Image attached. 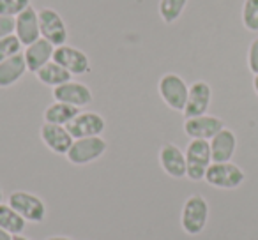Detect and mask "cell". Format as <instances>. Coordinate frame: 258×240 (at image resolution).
I'll list each match as a JSON object with an SVG mask.
<instances>
[{
    "label": "cell",
    "mask_w": 258,
    "mask_h": 240,
    "mask_svg": "<svg viewBox=\"0 0 258 240\" xmlns=\"http://www.w3.org/2000/svg\"><path fill=\"white\" fill-rule=\"evenodd\" d=\"M209 221V203L204 196L193 194L182 205L180 212V226L187 235L195 236L204 231Z\"/></svg>",
    "instance_id": "obj_1"
},
{
    "label": "cell",
    "mask_w": 258,
    "mask_h": 240,
    "mask_svg": "<svg viewBox=\"0 0 258 240\" xmlns=\"http://www.w3.org/2000/svg\"><path fill=\"white\" fill-rule=\"evenodd\" d=\"M184 154H186L187 166L186 177L189 180H193V182L204 180L209 166L212 165L211 143L207 140H191Z\"/></svg>",
    "instance_id": "obj_2"
},
{
    "label": "cell",
    "mask_w": 258,
    "mask_h": 240,
    "mask_svg": "<svg viewBox=\"0 0 258 240\" xmlns=\"http://www.w3.org/2000/svg\"><path fill=\"white\" fill-rule=\"evenodd\" d=\"M158 90L166 106L175 111H184L187 103V94H189V87L184 82V78H180L175 72H166L159 79Z\"/></svg>",
    "instance_id": "obj_3"
},
{
    "label": "cell",
    "mask_w": 258,
    "mask_h": 240,
    "mask_svg": "<svg viewBox=\"0 0 258 240\" xmlns=\"http://www.w3.org/2000/svg\"><path fill=\"white\" fill-rule=\"evenodd\" d=\"M108 143L101 136H92V138H78L73 141L71 148L66 154L68 161L75 166H85L90 163L97 161L99 157H103V154L106 152Z\"/></svg>",
    "instance_id": "obj_4"
},
{
    "label": "cell",
    "mask_w": 258,
    "mask_h": 240,
    "mask_svg": "<svg viewBox=\"0 0 258 240\" xmlns=\"http://www.w3.org/2000/svg\"><path fill=\"white\" fill-rule=\"evenodd\" d=\"M205 182L218 189H237L246 180V173L233 163H212L205 173Z\"/></svg>",
    "instance_id": "obj_5"
},
{
    "label": "cell",
    "mask_w": 258,
    "mask_h": 240,
    "mask_svg": "<svg viewBox=\"0 0 258 240\" xmlns=\"http://www.w3.org/2000/svg\"><path fill=\"white\" fill-rule=\"evenodd\" d=\"M9 205L25 219L27 222L39 224L46 219V205L39 196L27 191H15L9 196Z\"/></svg>",
    "instance_id": "obj_6"
},
{
    "label": "cell",
    "mask_w": 258,
    "mask_h": 240,
    "mask_svg": "<svg viewBox=\"0 0 258 240\" xmlns=\"http://www.w3.org/2000/svg\"><path fill=\"white\" fill-rule=\"evenodd\" d=\"M37 13H39L41 37L46 39L48 43H51L55 48L62 46V44H68L69 29H68V25H66L64 18L51 8H43Z\"/></svg>",
    "instance_id": "obj_7"
},
{
    "label": "cell",
    "mask_w": 258,
    "mask_h": 240,
    "mask_svg": "<svg viewBox=\"0 0 258 240\" xmlns=\"http://www.w3.org/2000/svg\"><path fill=\"white\" fill-rule=\"evenodd\" d=\"M53 60L68 69L73 76H82L90 72V58L85 51L71 46V44H62L57 46L53 51Z\"/></svg>",
    "instance_id": "obj_8"
},
{
    "label": "cell",
    "mask_w": 258,
    "mask_h": 240,
    "mask_svg": "<svg viewBox=\"0 0 258 240\" xmlns=\"http://www.w3.org/2000/svg\"><path fill=\"white\" fill-rule=\"evenodd\" d=\"M66 127L71 133V136L78 140V138L101 136L104 127H106V122L96 111H80Z\"/></svg>",
    "instance_id": "obj_9"
},
{
    "label": "cell",
    "mask_w": 258,
    "mask_h": 240,
    "mask_svg": "<svg viewBox=\"0 0 258 240\" xmlns=\"http://www.w3.org/2000/svg\"><path fill=\"white\" fill-rule=\"evenodd\" d=\"M221 129H225V122L214 115H200V117L186 118L184 122V133L191 140H207L211 141Z\"/></svg>",
    "instance_id": "obj_10"
},
{
    "label": "cell",
    "mask_w": 258,
    "mask_h": 240,
    "mask_svg": "<svg viewBox=\"0 0 258 240\" xmlns=\"http://www.w3.org/2000/svg\"><path fill=\"white\" fill-rule=\"evenodd\" d=\"M212 101V89L207 82H195L193 85H189V94H187V103L184 108V117L191 118V117H200L205 115L211 106Z\"/></svg>",
    "instance_id": "obj_11"
},
{
    "label": "cell",
    "mask_w": 258,
    "mask_h": 240,
    "mask_svg": "<svg viewBox=\"0 0 258 240\" xmlns=\"http://www.w3.org/2000/svg\"><path fill=\"white\" fill-rule=\"evenodd\" d=\"M15 36L20 39L23 46L36 43L41 39V29H39V13L29 6L23 13H20L15 18Z\"/></svg>",
    "instance_id": "obj_12"
},
{
    "label": "cell",
    "mask_w": 258,
    "mask_h": 240,
    "mask_svg": "<svg viewBox=\"0 0 258 240\" xmlns=\"http://www.w3.org/2000/svg\"><path fill=\"white\" fill-rule=\"evenodd\" d=\"M41 141L50 148L55 154L66 155L71 148L75 138L71 136V133L68 131L66 126H57V124H48L44 122L39 129Z\"/></svg>",
    "instance_id": "obj_13"
},
{
    "label": "cell",
    "mask_w": 258,
    "mask_h": 240,
    "mask_svg": "<svg viewBox=\"0 0 258 240\" xmlns=\"http://www.w3.org/2000/svg\"><path fill=\"white\" fill-rule=\"evenodd\" d=\"M53 99L60 103L71 104L76 108H85L92 103V92L85 83L80 82H68L60 87L53 89Z\"/></svg>",
    "instance_id": "obj_14"
},
{
    "label": "cell",
    "mask_w": 258,
    "mask_h": 240,
    "mask_svg": "<svg viewBox=\"0 0 258 240\" xmlns=\"http://www.w3.org/2000/svg\"><path fill=\"white\" fill-rule=\"evenodd\" d=\"M159 165L172 179H182L187 173L186 154L175 143H165L159 150Z\"/></svg>",
    "instance_id": "obj_15"
},
{
    "label": "cell",
    "mask_w": 258,
    "mask_h": 240,
    "mask_svg": "<svg viewBox=\"0 0 258 240\" xmlns=\"http://www.w3.org/2000/svg\"><path fill=\"white\" fill-rule=\"evenodd\" d=\"M53 51H55V46L51 43H48L46 39H43V37L37 39L36 43L25 46L23 57H25V62H27V69L36 74L43 65H46L48 62L53 60Z\"/></svg>",
    "instance_id": "obj_16"
},
{
    "label": "cell",
    "mask_w": 258,
    "mask_h": 240,
    "mask_svg": "<svg viewBox=\"0 0 258 240\" xmlns=\"http://www.w3.org/2000/svg\"><path fill=\"white\" fill-rule=\"evenodd\" d=\"M212 163H228L237 148V136L232 129H221L211 141Z\"/></svg>",
    "instance_id": "obj_17"
},
{
    "label": "cell",
    "mask_w": 258,
    "mask_h": 240,
    "mask_svg": "<svg viewBox=\"0 0 258 240\" xmlns=\"http://www.w3.org/2000/svg\"><path fill=\"white\" fill-rule=\"evenodd\" d=\"M27 71L29 69H27L23 53H18L15 57L8 58V60L0 62V89H8V87L18 83L25 76Z\"/></svg>",
    "instance_id": "obj_18"
},
{
    "label": "cell",
    "mask_w": 258,
    "mask_h": 240,
    "mask_svg": "<svg viewBox=\"0 0 258 240\" xmlns=\"http://www.w3.org/2000/svg\"><path fill=\"white\" fill-rule=\"evenodd\" d=\"M36 76L43 85H48V87H51V89L60 87L73 79L71 72H69L68 69L62 67L60 64H57L55 60H51V62H48L46 65H43V67L36 72Z\"/></svg>",
    "instance_id": "obj_19"
},
{
    "label": "cell",
    "mask_w": 258,
    "mask_h": 240,
    "mask_svg": "<svg viewBox=\"0 0 258 240\" xmlns=\"http://www.w3.org/2000/svg\"><path fill=\"white\" fill-rule=\"evenodd\" d=\"M78 113H80V108L60 103V101H55L53 104H50L44 110V122L57 124V126H68Z\"/></svg>",
    "instance_id": "obj_20"
},
{
    "label": "cell",
    "mask_w": 258,
    "mask_h": 240,
    "mask_svg": "<svg viewBox=\"0 0 258 240\" xmlns=\"http://www.w3.org/2000/svg\"><path fill=\"white\" fill-rule=\"evenodd\" d=\"M0 228L9 231L11 235H23L27 221L9 203H0Z\"/></svg>",
    "instance_id": "obj_21"
},
{
    "label": "cell",
    "mask_w": 258,
    "mask_h": 240,
    "mask_svg": "<svg viewBox=\"0 0 258 240\" xmlns=\"http://www.w3.org/2000/svg\"><path fill=\"white\" fill-rule=\"evenodd\" d=\"M187 0H159V16L165 23H175L182 16Z\"/></svg>",
    "instance_id": "obj_22"
},
{
    "label": "cell",
    "mask_w": 258,
    "mask_h": 240,
    "mask_svg": "<svg viewBox=\"0 0 258 240\" xmlns=\"http://www.w3.org/2000/svg\"><path fill=\"white\" fill-rule=\"evenodd\" d=\"M242 23L247 30L258 32V0H244Z\"/></svg>",
    "instance_id": "obj_23"
},
{
    "label": "cell",
    "mask_w": 258,
    "mask_h": 240,
    "mask_svg": "<svg viewBox=\"0 0 258 240\" xmlns=\"http://www.w3.org/2000/svg\"><path fill=\"white\" fill-rule=\"evenodd\" d=\"M22 46L20 39L16 36H9L6 39H0V62L8 60V58L15 57V55L22 53Z\"/></svg>",
    "instance_id": "obj_24"
},
{
    "label": "cell",
    "mask_w": 258,
    "mask_h": 240,
    "mask_svg": "<svg viewBox=\"0 0 258 240\" xmlns=\"http://www.w3.org/2000/svg\"><path fill=\"white\" fill-rule=\"evenodd\" d=\"M30 6V0H0V16H16Z\"/></svg>",
    "instance_id": "obj_25"
},
{
    "label": "cell",
    "mask_w": 258,
    "mask_h": 240,
    "mask_svg": "<svg viewBox=\"0 0 258 240\" xmlns=\"http://www.w3.org/2000/svg\"><path fill=\"white\" fill-rule=\"evenodd\" d=\"M247 67L253 74H258V37L253 39L247 50Z\"/></svg>",
    "instance_id": "obj_26"
},
{
    "label": "cell",
    "mask_w": 258,
    "mask_h": 240,
    "mask_svg": "<svg viewBox=\"0 0 258 240\" xmlns=\"http://www.w3.org/2000/svg\"><path fill=\"white\" fill-rule=\"evenodd\" d=\"M15 36V18L13 16H0V39Z\"/></svg>",
    "instance_id": "obj_27"
},
{
    "label": "cell",
    "mask_w": 258,
    "mask_h": 240,
    "mask_svg": "<svg viewBox=\"0 0 258 240\" xmlns=\"http://www.w3.org/2000/svg\"><path fill=\"white\" fill-rule=\"evenodd\" d=\"M13 236L15 235H11L9 231H6V229L0 228V240H13Z\"/></svg>",
    "instance_id": "obj_28"
},
{
    "label": "cell",
    "mask_w": 258,
    "mask_h": 240,
    "mask_svg": "<svg viewBox=\"0 0 258 240\" xmlns=\"http://www.w3.org/2000/svg\"><path fill=\"white\" fill-rule=\"evenodd\" d=\"M46 240H73L69 236H64V235H57V236H48Z\"/></svg>",
    "instance_id": "obj_29"
},
{
    "label": "cell",
    "mask_w": 258,
    "mask_h": 240,
    "mask_svg": "<svg viewBox=\"0 0 258 240\" xmlns=\"http://www.w3.org/2000/svg\"><path fill=\"white\" fill-rule=\"evenodd\" d=\"M253 87H254V92L258 94V74H254V78H253Z\"/></svg>",
    "instance_id": "obj_30"
},
{
    "label": "cell",
    "mask_w": 258,
    "mask_h": 240,
    "mask_svg": "<svg viewBox=\"0 0 258 240\" xmlns=\"http://www.w3.org/2000/svg\"><path fill=\"white\" fill-rule=\"evenodd\" d=\"M13 240H30L29 236H25V235H15L13 236Z\"/></svg>",
    "instance_id": "obj_31"
},
{
    "label": "cell",
    "mask_w": 258,
    "mask_h": 240,
    "mask_svg": "<svg viewBox=\"0 0 258 240\" xmlns=\"http://www.w3.org/2000/svg\"><path fill=\"white\" fill-rule=\"evenodd\" d=\"M2 198H4V193H2V187H0V203H2Z\"/></svg>",
    "instance_id": "obj_32"
}]
</instances>
